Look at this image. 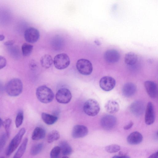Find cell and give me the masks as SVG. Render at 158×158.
Instances as JSON below:
<instances>
[{
  "label": "cell",
  "mask_w": 158,
  "mask_h": 158,
  "mask_svg": "<svg viewBox=\"0 0 158 158\" xmlns=\"http://www.w3.org/2000/svg\"><path fill=\"white\" fill-rule=\"evenodd\" d=\"M23 89V85L21 81L18 78H15L10 81L6 84L5 90L10 96L16 97L20 95Z\"/></svg>",
  "instance_id": "obj_1"
},
{
  "label": "cell",
  "mask_w": 158,
  "mask_h": 158,
  "mask_svg": "<svg viewBox=\"0 0 158 158\" xmlns=\"http://www.w3.org/2000/svg\"><path fill=\"white\" fill-rule=\"evenodd\" d=\"M36 94L38 99L40 102L44 103L51 102L54 96L52 90L44 85L40 86L37 88Z\"/></svg>",
  "instance_id": "obj_2"
},
{
  "label": "cell",
  "mask_w": 158,
  "mask_h": 158,
  "mask_svg": "<svg viewBox=\"0 0 158 158\" xmlns=\"http://www.w3.org/2000/svg\"><path fill=\"white\" fill-rule=\"evenodd\" d=\"M83 110L87 115L94 116L96 115L100 110V106L98 102L92 99L87 100L85 103Z\"/></svg>",
  "instance_id": "obj_3"
},
{
  "label": "cell",
  "mask_w": 158,
  "mask_h": 158,
  "mask_svg": "<svg viewBox=\"0 0 158 158\" xmlns=\"http://www.w3.org/2000/svg\"><path fill=\"white\" fill-rule=\"evenodd\" d=\"M26 132L24 128H21L10 142L7 149L6 154L10 156L17 148Z\"/></svg>",
  "instance_id": "obj_4"
},
{
  "label": "cell",
  "mask_w": 158,
  "mask_h": 158,
  "mask_svg": "<svg viewBox=\"0 0 158 158\" xmlns=\"http://www.w3.org/2000/svg\"><path fill=\"white\" fill-rule=\"evenodd\" d=\"M70 60L69 56L66 54L61 53L55 56L53 60V63L55 68L58 69H63L69 65Z\"/></svg>",
  "instance_id": "obj_5"
},
{
  "label": "cell",
  "mask_w": 158,
  "mask_h": 158,
  "mask_svg": "<svg viewBox=\"0 0 158 158\" xmlns=\"http://www.w3.org/2000/svg\"><path fill=\"white\" fill-rule=\"evenodd\" d=\"M76 67L80 73L84 75H90L93 71V66L91 62L85 59L78 60L76 63Z\"/></svg>",
  "instance_id": "obj_6"
},
{
  "label": "cell",
  "mask_w": 158,
  "mask_h": 158,
  "mask_svg": "<svg viewBox=\"0 0 158 158\" xmlns=\"http://www.w3.org/2000/svg\"><path fill=\"white\" fill-rule=\"evenodd\" d=\"M72 98V94L69 89L66 88H61L56 93V98L58 102L66 104L70 102Z\"/></svg>",
  "instance_id": "obj_7"
},
{
  "label": "cell",
  "mask_w": 158,
  "mask_h": 158,
  "mask_svg": "<svg viewBox=\"0 0 158 158\" xmlns=\"http://www.w3.org/2000/svg\"><path fill=\"white\" fill-rule=\"evenodd\" d=\"M24 37L26 41L33 44L39 40L40 34L37 29L33 27H30L25 30Z\"/></svg>",
  "instance_id": "obj_8"
},
{
  "label": "cell",
  "mask_w": 158,
  "mask_h": 158,
  "mask_svg": "<svg viewBox=\"0 0 158 158\" xmlns=\"http://www.w3.org/2000/svg\"><path fill=\"white\" fill-rule=\"evenodd\" d=\"M117 119L114 116L106 115L103 116L101 118L100 124L102 127L105 130H110L115 126Z\"/></svg>",
  "instance_id": "obj_9"
},
{
  "label": "cell",
  "mask_w": 158,
  "mask_h": 158,
  "mask_svg": "<svg viewBox=\"0 0 158 158\" xmlns=\"http://www.w3.org/2000/svg\"><path fill=\"white\" fill-rule=\"evenodd\" d=\"M116 84L115 80L112 77L106 76L102 77L99 81V85L104 91H109L112 90Z\"/></svg>",
  "instance_id": "obj_10"
},
{
  "label": "cell",
  "mask_w": 158,
  "mask_h": 158,
  "mask_svg": "<svg viewBox=\"0 0 158 158\" xmlns=\"http://www.w3.org/2000/svg\"><path fill=\"white\" fill-rule=\"evenodd\" d=\"M104 58L107 62L114 63L117 62L120 59V55L118 52L115 49L107 50L104 54Z\"/></svg>",
  "instance_id": "obj_11"
},
{
  "label": "cell",
  "mask_w": 158,
  "mask_h": 158,
  "mask_svg": "<svg viewBox=\"0 0 158 158\" xmlns=\"http://www.w3.org/2000/svg\"><path fill=\"white\" fill-rule=\"evenodd\" d=\"M155 119V112L153 105L151 102L147 104L145 115V122L146 124L150 125L153 123Z\"/></svg>",
  "instance_id": "obj_12"
},
{
  "label": "cell",
  "mask_w": 158,
  "mask_h": 158,
  "mask_svg": "<svg viewBox=\"0 0 158 158\" xmlns=\"http://www.w3.org/2000/svg\"><path fill=\"white\" fill-rule=\"evenodd\" d=\"M88 132V129L86 126L83 125H77L73 127L72 135L75 138H81L86 135Z\"/></svg>",
  "instance_id": "obj_13"
},
{
  "label": "cell",
  "mask_w": 158,
  "mask_h": 158,
  "mask_svg": "<svg viewBox=\"0 0 158 158\" xmlns=\"http://www.w3.org/2000/svg\"><path fill=\"white\" fill-rule=\"evenodd\" d=\"M144 86L146 91L149 97L155 98L157 97V88L156 84L154 82L150 81H146Z\"/></svg>",
  "instance_id": "obj_14"
},
{
  "label": "cell",
  "mask_w": 158,
  "mask_h": 158,
  "mask_svg": "<svg viewBox=\"0 0 158 158\" xmlns=\"http://www.w3.org/2000/svg\"><path fill=\"white\" fill-rule=\"evenodd\" d=\"M144 109V106L142 102L136 101L133 102L130 106V110L131 113L136 116L141 115Z\"/></svg>",
  "instance_id": "obj_15"
},
{
  "label": "cell",
  "mask_w": 158,
  "mask_h": 158,
  "mask_svg": "<svg viewBox=\"0 0 158 158\" xmlns=\"http://www.w3.org/2000/svg\"><path fill=\"white\" fill-rule=\"evenodd\" d=\"M143 137L142 134L138 131H134L129 135L127 138V143L131 145H136L142 141Z\"/></svg>",
  "instance_id": "obj_16"
},
{
  "label": "cell",
  "mask_w": 158,
  "mask_h": 158,
  "mask_svg": "<svg viewBox=\"0 0 158 158\" xmlns=\"http://www.w3.org/2000/svg\"><path fill=\"white\" fill-rule=\"evenodd\" d=\"M136 87L135 85L132 83H126L122 88V93L126 97H130L133 95L136 92Z\"/></svg>",
  "instance_id": "obj_17"
},
{
  "label": "cell",
  "mask_w": 158,
  "mask_h": 158,
  "mask_svg": "<svg viewBox=\"0 0 158 158\" xmlns=\"http://www.w3.org/2000/svg\"><path fill=\"white\" fill-rule=\"evenodd\" d=\"M105 108L106 110L110 114H114L117 112L119 109L118 103L113 100L108 101L106 104Z\"/></svg>",
  "instance_id": "obj_18"
},
{
  "label": "cell",
  "mask_w": 158,
  "mask_h": 158,
  "mask_svg": "<svg viewBox=\"0 0 158 158\" xmlns=\"http://www.w3.org/2000/svg\"><path fill=\"white\" fill-rule=\"evenodd\" d=\"M45 135V130L41 127H38L34 130L31 138L33 140H38L44 138Z\"/></svg>",
  "instance_id": "obj_19"
},
{
  "label": "cell",
  "mask_w": 158,
  "mask_h": 158,
  "mask_svg": "<svg viewBox=\"0 0 158 158\" xmlns=\"http://www.w3.org/2000/svg\"><path fill=\"white\" fill-rule=\"evenodd\" d=\"M137 55L134 52H130L126 54L124 58L125 64L129 66L135 64L137 61Z\"/></svg>",
  "instance_id": "obj_20"
},
{
  "label": "cell",
  "mask_w": 158,
  "mask_h": 158,
  "mask_svg": "<svg viewBox=\"0 0 158 158\" xmlns=\"http://www.w3.org/2000/svg\"><path fill=\"white\" fill-rule=\"evenodd\" d=\"M40 62L43 67L45 69H48L52 65L53 60L50 55L46 54L41 57L40 60Z\"/></svg>",
  "instance_id": "obj_21"
},
{
  "label": "cell",
  "mask_w": 158,
  "mask_h": 158,
  "mask_svg": "<svg viewBox=\"0 0 158 158\" xmlns=\"http://www.w3.org/2000/svg\"><path fill=\"white\" fill-rule=\"evenodd\" d=\"M41 117L43 121L48 125L54 124L58 119L57 116L44 112L42 114Z\"/></svg>",
  "instance_id": "obj_22"
},
{
  "label": "cell",
  "mask_w": 158,
  "mask_h": 158,
  "mask_svg": "<svg viewBox=\"0 0 158 158\" xmlns=\"http://www.w3.org/2000/svg\"><path fill=\"white\" fill-rule=\"evenodd\" d=\"M60 151L62 154L65 156L69 155L71 154L72 152V149L69 144L66 141H62L59 144V146Z\"/></svg>",
  "instance_id": "obj_23"
},
{
  "label": "cell",
  "mask_w": 158,
  "mask_h": 158,
  "mask_svg": "<svg viewBox=\"0 0 158 158\" xmlns=\"http://www.w3.org/2000/svg\"><path fill=\"white\" fill-rule=\"evenodd\" d=\"M27 142L28 139L26 138L18 148L13 158H21L25 152Z\"/></svg>",
  "instance_id": "obj_24"
},
{
  "label": "cell",
  "mask_w": 158,
  "mask_h": 158,
  "mask_svg": "<svg viewBox=\"0 0 158 158\" xmlns=\"http://www.w3.org/2000/svg\"><path fill=\"white\" fill-rule=\"evenodd\" d=\"M60 137L59 132L56 130L51 131L48 134L47 140L48 143H51L55 141L58 139Z\"/></svg>",
  "instance_id": "obj_25"
},
{
  "label": "cell",
  "mask_w": 158,
  "mask_h": 158,
  "mask_svg": "<svg viewBox=\"0 0 158 158\" xmlns=\"http://www.w3.org/2000/svg\"><path fill=\"white\" fill-rule=\"evenodd\" d=\"M33 46L32 45L27 43L23 44L22 46L21 49L23 56H27L31 54Z\"/></svg>",
  "instance_id": "obj_26"
},
{
  "label": "cell",
  "mask_w": 158,
  "mask_h": 158,
  "mask_svg": "<svg viewBox=\"0 0 158 158\" xmlns=\"http://www.w3.org/2000/svg\"><path fill=\"white\" fill-rule=\"evenodd\" d=\"M44 146L42 143H39L34 144L30 150L31 154L32 156H35L40 153L42 150Z\"/></svg>",
  "instance_id": "obj_27"
},
{
  "label": "cell",
  "mask_w": 158,
  "mask_h": 158,
  "mask_svg": "<svg viewBox=\"0 0 158 158\" xmlns=\"http://www.w3.org/2000/svg\"><path fill=\"white\" fill-rule=\"evenodd\" d=\"M23 120V112L22 110H19L18 113L15 120V124L16 127H19L22 125Z\"/></svg>",
  "instance_id": "obj_28"
},
{
  "label": "cell",
  "mask_w": 158,
  "mask_h": 158,
  "mask_svg": "<svg viewBox=\"0 0 158 158\" xmlns=\"http://www.w3.org/2000/svg\"><path fill=\"white\" fill-rule=\"evenodd\" d=\"M105 149L107 152L114 153L119 151L120 149V147L117 144H112L106 146Z\"/></svg>",
  "instance_id": "obj_29"
},
{
  "label": "cell",
  "mask_w": 158,
  "mask_h": 158,
  "mask_svg": "<svg viewBox=\"0 0 158 158\" xmlns=\"http://www.w3.org/2000/svg\"><path fill=\"white\" fill-rule=\"evenodd\" d=\"M11 124V120L10 118L6 119L3 123V125L6 131V134L7 138L10 135V129Z\"/></svg>",
  "instance_id": "obj_30"
},
{
  "label": "cell",
  "mask_w": 158,
  "mask_h": 158,
  "mask_svg": "<svg viewBox=\"0 0 158 158\" xmlns=\"http://www.w3.org/2000/svg\"><path fill=\"white\" fill-rule=\"evenodd\" d=\"M60 152V149L59 146L54 147L50 152V158H59Z\"/></svg>",
  "instance_id": "obj_31"
},
{
  "label": "cell",
  "mask_w": 158,
  "mask_h": 158,
  "mask_svg": "<svg viewBox=\"0 0 158 158\" xmlns=\"http://www.w3.org/2000/svg\"><path fill=\"white\" fill-rule=\"evenodd\" d=\"M7 138L6 134H3L0 135V152L4 147Z\"/></svg>",
  "instance_id": "obj_32"
},
{
  "label": "cell",
  "mask_w": 158,
  "mask_h": 158,
  "mask_svg": "<svg viewBox=\"0 0 158 158\" xmlns=\"http://www.w3.org/2000/svg\"><path fill=\"white\" fill-rule=\"evenodd\" d=\"M6 59L4 56H0V69L5 67L6 64Z\"/></svg>",
  "instance_id": "obj_33"
},
{
  "label": "cell",
  "mask_w": 158,
  "mask_h": 158,
  "mask_svg": "<svg viewBox=\"0 0 158 158\" xmlns=\"http://www.w3.org/2000/svg\"><path fill=\"white\" fill-rule=\"evenodd\" d=\"M133 123L132 121H130L128 124L125 125L123 127L125 130H128L130 129L133 125Z\"/></svg>",
  "instance_id": "obj_34"
},
{
  "label": "cell",
  "mask_w": 158,
  "mask_h": 158,
  "mask_svg": "<svg viewBox=\"0 0 158 158\" xmlns=\"http://www.w3.org/2000/svg\"><path fill=\"white\" fill-rule=\"evenodd\" d=\"M14 41L12 40H8L5 42L4 45L6 46H11L14 44Z\"/></svg>",
  "instance_id": "obj_35"
},
{
  "label": "cell",
  "mask_w": 158,
  "mask_h": 158,
  "mask_svg": "<svg viewBox=\"0 0 158 158\" xmlns=\"http://www.w3.org/2000/svg\"><path fill=\"white\" fill-rule=\"evenodd\" d=\"M148 158H158V152L152 154Z\"/></svg>",
  "instance_id": "obj_36"
},
{
  "label": "cell",
  "mask_w": 158,
  "mask_h": 158,
  "mask_svg": "<svg viewBox=\"0 0 158 158\" xmlns=\"http://www.w3.org/2000/svg\"><path fill=\"white\" fill-rule=\"evenodd\" d=\"M112 158H130L129 156L127 155H123L121 156H115Z\"/></svg>",
  "instance_id": "obj_37"
},
{
  "label": "cell",
  "mask_w": 158,
  "mask_h": 158,
  "mask_svg": "<svg viewBox=\"0 0 158 158\" xmlns=\"http://www.w3.org/2000/svg\"><path fill=\"white\" fill-rule=\"evenodd\" d=\"M4 90V87L3 84L0 81V95L3 92Z\"/></svg>",
  "instance_id": "obj_38"
},
{
  "label": "cell",
  "mask_w": 158,
  "mask_h": 158,
  "mask_svg": "<svg viewBox=\"0 0 158 158\" xmlns=\"http://www.w3.org/2000/svg\"><path fill=\"white\" fill-rule=\"evenodd\" d=\"M5 37L2 34H0V41H2L5 39Z\"/></svg>",
  "instance_id": "obj_39"
},
{
  "label": "cell",
  "mask_w": 158,
  "mask_h": 158,
  "mask_svg": "<svg viewBox=\"0 0 158 158\" xmlns=\"http://www.w3.org/2000/svg\"><path fill=\"white\" fill-rule=\"evenodd\" d=\"M3 122L2 120L0 118V127H1L2 125H3Z\"/></svg>",
  "instance_id": "obj_40"
},
{
  "label": "cell",
  "mask_w": 158,
  "mask_h": 158,
  "mask_svg": "<svg viewBox=\"0 0 158 158\" xmlns=\"http://www.w3.org/2000/svg\"><path fill=\"white\" fill-rule=\"evenodd\" d=\"M62 158H69L67 156H65L63 157Z\"/></svg>",
  "instance_id": "obj_41"
},
{
  "label": "cell",
  "mask_w": 158,
  "mask_h": 158,
  "mask_svg": "<svg viewBox=\"0 0 158 158\" xmlns=\"http://www.w3.org/2000/svg\"><path fill=\"white\" fill-rule=\"evenodd\" d=\"M0 158H5L3 157H0Z\"/></svg>",
  "instance_id": "obj_42"
}]
</instances>
